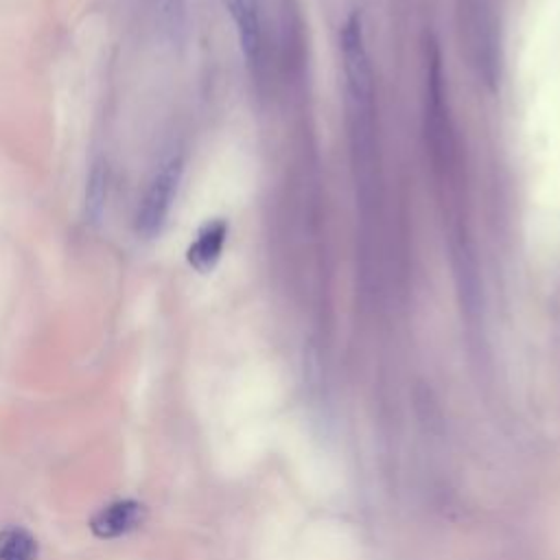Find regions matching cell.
<instances>
[{
    "label": "cell",
    "mask_w": 560,
    "mask_h": 560,
    "mask_svg": "<svg viewBox=\"0 0 560 560\" xmlns=\"http://www.w3.org/2000/svg\"><path fill=\"white\" fill-rule=\"evenodd\" d=\"M341 63L346 83V109L350 127V153L357 182V203L365 221L376 208L378 151L374 131V81L359 13H350L341 26Z\"/></svg>",
    "instance_id": "cell-1"
},
{
    "label": "cell",
    "mask_w": 560,
    "mask_h": 560,
    "mask_svg": "<svg viewBox=\"0 0 560 560\" xmlns=\"http://www.w3.org/2000/svg\"><path fill=\"white\" fill-rule=\"evenodd\" d=\"M424 136L431 160L440 173H448L455 162V136L444 98L442 61L435 44L427 48V77H424Z\"/></svg>",
    "instance_id": "cell-2"
},
{
    "label": "cell",
    "mask_w": 560,
    "mask_h": 560,
    "mask_svg": "<svg viewBox=\"0 0 560 560\" xmlns=\"http://www.w3.org/2000/svg\"><path fill=\"white\" fill-rule=\"evenodd\" d=\"M462 31L479 77L494 85L499 74V39L492 0H459Z\"/></svg>",
    "instance_id": "cell-3"
},
{
    "label": "cell",
    "mask_w": 560,
    "mask_h": 560,
    "mask_svg": "<svg viewBox=\"0 0 560 560\" xmlns=\"http://www.w3.org/2000/svg\"><path fill=\"white\" fill-rule=\"evenodd\" d=\"M184 175V158L171 155L153 173L136 210V234L142 238H155L173 208Z\"/></svg>",
    "instance_id": "cell-4"
},
{
    "label": "cell",
    "mask_w": 560,
    "mask_h": 560,
    "mask_svg": "<svg viewBox=\"0 0 560 560\" xmlns=\"http://www.w3.org/2000/svg\"><path fill=\"white\" fill-rule=\"evenodd\" d=\"M451 258H453V271L457 282V293L462 302V311L470 326H479L481 319V280L477 260L470 247V241L466 238L464 230L457 225L451 234Z\"/></svg>",
    "instance_id": "cell-5"
},
{
    "label": "cell",
    "mask_w": 560,
    "mask_h": 560,
    "mask_svg": "<svg viewBox=\"0 0 560 560\" xmlns=\"http://www.w3.org/2000/svg\"><path fill=\"white\" fill-rule=\"evenodd\" d=\"M147 516H149V510L142 501L118 499L98 508L90 516L88 527L98 540H114L140 529Z\"/></svg>",
    "instance_id": "cell-6"
},
{
    "label": "cell",
    "mask_w": 560,
    "mask_h": 560,
    "mask_svg": "<svg viewBox=\"0 0 560 560\" xmlns=\"http://www.w3.org/2000/svg\"><path fill=\"white\" fill-rule=\"evenodd\" d=\"M228 13L234 22L238 44L245 61L258 68L262 57V15L260 0H225Z\"/></svg>",
    "instance_id": "cell-7"
},
{
    "label": "cell",
    "mask_w": 560,
    "mask_h": 560,
    "mask_svg": "<svg viewBox=\"0 0 560 560\" xmlns=\"http://www.w3.org/2000/svg\"><path fill=\"white\" fill-rule=\"evenodd\" d=\"M228 232L230 225L225 219L217 217V219H208L195 234L192 243L186 249V260L188 265L199 271V273H208L214 269V265L219 262L225 241H228Z\"/></svg>",
    "instance_id": "cell-8"
},
{
    "label": "cell",
    "mask_w": 560,
    "mask_h": 560,
    "mask_svg": "<svg viewBox=\"0 0 560 560\" xmlns=\"http://www.w3.org/2000/svg\"><path fill=\"white\" fill-rule=\"evenodd\" d=\"M109 190V171L105 160H94L85 182V214L90 221H101L107 203Z\"/></svg>",
    "instance_id": "cell-9"
},
{
    "label": "cell",
    "mask_w": 560,
    "mask_h": 560,
    "mask_svg": "<svg viewBox=\"0 0 560 560\" xmlns=\"http://www.w3.org/2000/svg\"><path fill=\"white\" fill-rule=\"evenodd\" d=\"M0 560H37V540L24 527H4L0 532Z\"/></svg>",
    "instance_id": "cell-10"
}]
</instances>
